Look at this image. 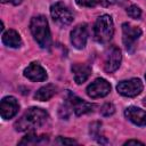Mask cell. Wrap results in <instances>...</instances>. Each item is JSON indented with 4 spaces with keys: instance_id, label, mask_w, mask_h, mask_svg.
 <instances>
[{
    "instance_id": "1",
    "label": "cell",
    "mask_w": 146,
    "mask_h": 146,
    "mask_svg": "<svg viewBox=\"0 0 146 146\" xmlns=\"http://www.w3.org/2000/svg\"><path fill=\"white\" fill-rule=\"evenodd\" d=\"M47 117L48 114L44 110L31 107L22 115L18 121H16L15 129L17 131H34L46 122Z\"/></svg>"
},
{
    "instance_id": "2",
    "label": "cell",
    "mask_w": 146,
    "mask_h": 146,
    "mask_svg": "<svg viewBox=\"0 0 146 146\" xmlns=\"http://www.w3.org/2000/svg\"><path fill=\"white\" fill-rule=\"evenodd\" d=\"M30 30L34 40L41 48H48L50 46V30L48 26V21L44 16H34L30 22Z\"/></svg>"
},
{
    "instance_id": "3",
    "label": "cell",
    "mask_w": 146,
    "mask_h": 146,
    "mask_svg": "<svg viewBox=\"0 0 146 146\" xmlns=\"http://www.w3.org/2000/svg\"><path fill=\"white\" fill-rule=\"evenodd\" d=\"M114 33V25L111 16L102 15L97 18L95 27H94V35L97 42L99 43H107Z\"/></svg>"
},
{
    "instance_id": "4",
    "label": "cell",
    "mask_w": 146,
    "mask_h": 146,
    "mask_svg": "<svg viewBox=\"0 0 146 146\" xmlns=\"http://www.w3.org/2000/svg\"><path fill=\"white\" fill-rule=\"evenodd\" d=\"M50 15L56 24L59 26H66L72 23L73 15L71 10L63 3V2H56L50 8Z\"/></svg>"
},
{
    "instance_id": "5",
    "label": "cell",
    "mask_w": 146,
    "mask_h": 146,
    "mask_svg": "<svg viewBox=\"0 0 146 146\" xmlns=\"http://www.w3.org/2000/svg\"><path fill=\"white\" fill-rule=\"evenodd\" d=\"M122 33H123L122 40H123V43H124L127 50L129 52H132L135 50V47H136L135 46L136 41L141 35V30L137 26H133V25L129 24V23H123Z\"/></svg>"
},
{
    "instance_id": "6",
    "label": "cell",
    "mask_w": 146,
    "mask_h": 146,
    "mask_svg": "<svg viewBox=\"0 0 146 146\" xmlns=\"http://www.w3.org/2000/svg\"><path fill=\"white\" fill-rule=\"evenodd\" d=\"M116 90L119 94L125 97H135L139 95L143 90V82L139 79H129L120 81L116 86Z\"/></svg>"
},
{
    "instance_id": "7",
    "label": "cell",
    "mask_w": 146,
    "mask_h": 146,
    "mask_svg": "<svg viewBox=\"0 0 146 146\" xmlns=\"http://www.w3.org/2000/svg\"><path fill=\"white\" fill-rule=\"evenodd\" d=\"M111 91V84L102 78L96 79L87 87V95L91 98H100Z\"/></svg>"
},
{
    "instance_id": "8",
    "label": "cell",
    "mask_w": 146,
    "mask_h": 146,
    "mask_svg": "<svg viewBox=\"0 0 146 146\" xmlns=\"http://www.w3.org/2000/svg\"><path fill=\"white\" fill-rule=\"evenodd\" d=\"M121 59H122V55H121V50L117 47H111L110 50L106 54V58H105V64H104V70L106 73H113L114 71H116L121 64Z\"/></svg>"
},
{
    "instance_id": "9",
    "label": "cell",
    "mask_w": 146,
    "mask_h": 146,
    "mask_svg": "<svg viewBox=\"0 0 146 146\" xmlns=\"http://www.w3.org/2000/svg\"><path fill=\"white\" fill-rule=\"evenodd\" d=\"M18 110H19V104L15 97L7 96V97L2 98V100L0 103V113H1L2 119L8 120V119L14 117L17 114Z\"/></svg>"
},
{
    "instance_id": "10",
    "label": "cell",
    "mask_w": 146,
    "mask_h": 146,
    "mask_svg": "<svg viewBox=\"0 0 146 146\" xmlns=\"http://www.w3.org/2000/svg\"><path fill=\"white\" fill-rule=\"evenodd\" d=\"M88 39V27L87 24L76 25L71 32V43L76 49H83Z\"/></svg>"
},
{
    "instance_id": "11",
    "label": "cell",
    "mask_w": 146,
    "mask_h": 146,
    "mask_svg": "<svg viewBox=\"0 0 146 146\" xmlns=\"http://www.w3.org/2000/svg\"><path fill=\"white\" fill-rule=\"evenodd\" d=\"M68 94V98H67V103L71 105V107L73 108L74 113L80 116L82 114H86V113H90L94 111L95 108V105L91 104V103H88V102H84L83 99L76 97L75 95L71 94V92H67Z\"/></svg>"
},
{
    "instance_id": "12",
    "label": "cell",
    "mask_w": 146,
    "mask_h": 146,
    "mask_svg": "<svg viewBox=\"0 0 146 146\" xmlns=\"http://www.w3.org/2000/svg\"><path fill=\"white\" fill-rule=\"evenodd\" d=\"M24 75L29 80L33 82H41L47 79V73L44 68L39 64V63H31L25 70H24Z\"/></svg>"
},
{
    "instance_id": "13",
    "label": "cell",
    "mask_w": 146,
    "mask_h": 146,
    "mask_svg": "<svg viewBox=\"0 0 146 146\" xmlns=\"http://www.w3.org/2000/svg\"><path fill=\"white\" fill-rule=\"evenodd\" d=\"M124 115L133 124L139 125V127H146V111L138 108L136 106H130L125 108Z\"/></svg>"
},
{
    "instance_id": "14",
    "label": "cell",
    "mask_w": 146,
    "mask_h": 146,
    "mask_svg": "<svg viewBox=\"0 0 146 146\" xmlns=\"http://www.w3.org/2000/svg\"><path fill=\"white\" fill-rule=\"evenodd\" d=\"M72 72L74 76V81L78 84H81L87 81L89 75L91 74V67L88 64L82 63H75L72 65Z\"/></svg>"
},
{
    "instance_id": "15",
    "label": "cell",
    "mask_w": 146,
    "mask_h": 146,
    "mask_svg": "<svg viewBox=\"0 0 146 146\" xmlns=\"http://www.w3.org/2000/svg\"><path fill=\"white\" fill-rule=\"evenodd\" d=\"M2 42L10 48H18L22 44L21 36L15 30H8L7 32L2 33Z\"/></svg>"
},
{
    "instance_id": "16",
    "label": "cell",
    "mask_w": 146,
    "mask_h": 146,
    "mask_svg": "<svg viewBox=\"0 0 146 146\" xmlns=\"http://www.w3.org/2000/svg\"><path fill=\"white\" fill-rule=\"evenodd\" d=\"M55 94H56V87L54 84L49 83V84L41 87L34 94V98L36 100H40V102H46V100H49Z\"/></svg>"
},
{
    "instance_id": "17",
    "label": "cell",
    "mask_w": 146,
    "mask_h": 146,
    "mask_svg": "<svg viewBox=\"0 0 146 146\" xmlns=\"http://www.w3.org/2000/svg\"><path fill=\"white\" fill-rule=\"evenodd\" d=\"M43 143H48V136H40L36 137L34 135L33 131H31L30 133H27L21 141L19 145H33V144H43Z\"/></svg>"
},
{
    "instance_id": "18",
    "label": "cell",
    "mask_w": 146,
    "mask_h": 146,
    "mask_svg": "<svg viewBox=\"0 0 146 146\" xmlns=\"http://www.w3.org/2000/svg\"><path fill=\"white\" fill-rule=\"evenodd\" d=\"M127 14L131 17V18H135V19H138L140 16H141V10L139 9V7L132 5L130 6L128 9H127Z\"/></svg>"
},
{
    "instance_id": "19",
    "label": "cell",
    "mask_w": 146,
    "mask_h": 146,
    "mask_svg": "<svg viewBox=\"0 0 146 146\" xmlns=\"http://www.w3.org/2000/svg\"><path fill=\"white\" fill-rule=\"evenodd\" d=\"M114 112H115V107H114V105L111 104V103L104 104V105L102 106V108H100V113H102V115H104V116H110V115H112Z\"/></svg>"
},
{
    "instance_id": "20",
    "label": "cell",
    "mask_w": 146,
    "mask_h": 146,
    "mask_svg": "<svg viewBox=\"0 0 146 146\" xmlns=\"http://www.w3.org/2000/svg\"><path fill=\"white\" fill-rule=\"evenodd\" d=\"M76 3L81 7H95L99 3L100 0H75Z\"/></svg>"
},
{
    "instance_id": "21",
    "label": "cell",
    "mask_w": 146,
    "mask_h": 146,
    "mask_svg": "<svg viewBox=\"0 0 146 146\" xmlns=\"http://www.w3.org/2000/svg\"><path fill=\"white\" fill-rule=\"evenodd\" d=\"M56 144H59V145H65V144H76L75 140L73 139H67V138H64V137H58L56 139Z\"/></svg>"
},
{
    "instance_id": "22",
    "label": "cell",
    "mask_w": 146,
    "mask_h": 146,
    "mask_svg": "<svg viewBox=\"0 0 146 146\" xmlns=\"http://www.w3.org/2000/svg\"><path fill=\"white\" fill-rule=\"evenodd\" d=\"M131 144H135V145H144V143H141V141H139V140H135V139H130V140H127L125 143H124V145H131Z\"/></svg>"
},
{
    "instance_id": "23",
    "label": "cell",
    "mask_w": 146,
    "mask_h": 146,
    "mask_svg": "<svg viewBox=\"0 0 146 146\" xmlns=\"http://www.w3.org/2000/svg\"><path fill=\"white\" fill-rule=\"evenodd\" d=\"M1 2L2 3H7V2H10V3H13V5H19L21 2H22V0H1Z\"/></svg>"
},
{
    "instance_id": "24",
    "label": "cell",
    "mask_w": 146,
    "mask_h": 146,
    "mask_svg": "<svg viewBox=\"0 0 146 146\" xmlns=\"http://www.w3.org/2000/svg\"><path fill=\"white\" fill-rule=\"evenodd\" d=\"M143 104L146 106V98H144V100H143Z\"/></svg>"
},
{
    "instance_id": "25",
    "label": "cell",
    "mask_w": 146,
    "mask_h": 146,
    "mask_svg": "<svg viewBox=\"0 0 146 146\" xmlns=\"http://www.w3.org/2000/svg\"><path fill=\"white\" fill-rule=\"evenodd\" d=\"M145 79H146V75H145Z\"/></svg>"
}]
</instances>
